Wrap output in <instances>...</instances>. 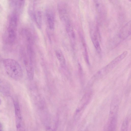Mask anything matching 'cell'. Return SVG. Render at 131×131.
I'll use <instances>...</instances> for the list:
<instances>
[{
  "instance_id": "277c9868",
  "label": "cell",
  "mask_w": 131,
  "mask_h": 131,
  "mask_svg": "<svg viewBox=\"0 0 131 131\" xmlns=\"http://www.w3.org/2000/svg\"><path fill=\"white\" fill-rule=\"evenodd\" d=\"M58 11L61 20L66 25L69 23L68 6L65 3H59L58 6Z\"/></svg>"
},
{
  "instance_id": "9c48e42d",
  "label": "cell",
  "mask_w": 131,
  "mask_h": 131,
  "mask_svg": "<svg viewBox=\"0 0 131 131\" xmlns=\"http://www.w3.org/2000/svg\"><path fill=\"white\" fill-rule=\"evenodd\" d=\"M55 53L61 66L64 68L66 66V60L62 52L60 50L58 49L56 50Z\"/></svg>"
},
{
  "instance_id": "7a4b0ae2",
  "label": "cell",
  "mask_w": 131,
  "mask_h": 131,
  "mask_svg": "<svg viewBox=\"0 0 131 131\" xmlns=\"http://www.w3.org/2000/svg\"><path fill=\"white\" fill-rule=\"evenodd\" d=\"M17 25V18L15 14H12L9 20L7 29L8 41L11 43L15 40L16 35Z\"/></svg>"
},
{
  "instance_id": "5b68a950",
  "label": "cell",
  "mask_w": 131,
  "mask_h": 131,
  "mask_svg": "<svg viewBox=\"0 0 131 131\" xmlns=\"http://www.w3.org/2000/svg\"><path fill=\"white\" fill-rule=\"evenodd\" d=\"M131 21H130L125 24L121 28L119 34V36L122 39H125L131 34Z\"/></svg>"
},
{
  "instance_id": "4fadbf2b",
  "label": "cell",
  "mask_w": 131,
  "mask_h": 131,
  "mask_svg": "<svg viewBox=\"0 0 131 131\" xmlns=\"http://www.w3.org/2000/svg\"><path fill=\"white\" fill-rule=\"evenodd\" d=\"M83 45L84 49L83 54L84 59L87 63L88 64H89V62L88 53L86 47V45L84 43Z\"/></svg>"
},
{
  "instance_id": "30bf717a",
  "label": "cell",
  "mask_w": 131,
  "mask_h": 131,
  "mask_svg": "<svg viewBox=\"0 0 131 131\" xmlns=\"http://www.w3.org/2000/svg\"><path fill=\"white\" fill-rule=\"evenodd\" d=\"M66 29L69 37L72 40H74L75 35L73 27L70 23H69L66 25Z\"/></svg>"
},
{
  "instance_id": "ba28073f",
  "label": "cell",
  "mask_w": 131,
  "mask_h": 131,
  "mask_svg": "<svg viewBox=\"0 0 131 131\" xmlns=\"http://www.w3.org/2000/svg\"><path fill=\"white\" fill-rule=\"evenodd\" d=\"M95 33V31L91 32V37L92 41L98 53H100L101 52V49L96 34Z\"/></svg>"
},
{
  "instance_id": "8992f818",
  "label": "cell",
  "mask_w": 131,
  "mask_h": 131,
  "mask_svg": "<svg viewBox=\"0 0 131 131\" xmlns=\"http://www.w3.org/2000/svg\"><path fill=\"white\" fill-rule=\"evenodd\" d=\"M46 17L49 27L51 30L53 29L54 27V19L52 12L50 10H47L46 12Z\"/></svg>"
},
{
  "instance_id": "6da1fadb",
  "label": "cell",
  "mask_w": 131,
  "mask_h": 131,
  "mask_svg": "<svg viewBox=\"0 0 131 131\" xmlns=\"http://www.w3.org/2000/svg\"><path fill=\"white\" fill-rule=\"evenodd\" d=\"M5 70L8 75L14 80L18 81L22 78L23 73L19 64L15 60L6 59L3 61Z\"/></svg>"
},
{
  "instance_id": "8fae6325",
  "label": "cell",
  "mask_w": 131,
  "mask_h": 131,
  "mask_svg": "<svg viewBox=\"0 0 131 131\" xmlns=\"http://www.w3.org/2000/svg\"><path fill=\"white\" fill-rule=\"evenodd\" d=\"M13 100L17 120L18 119L19 120L21 119V115L20 109L18 101L16 98H14Z\"/></svg>"
},
{
  "instance_id": "2e32d148",
  "label": "cell",
  "mask_w": 131,
  "mask_h": 131,
  "mask_svg": "<svg viewBox=\"0 0 131 131\" xmlns=\"http://www.w3.org/2000/svg\"><path fill=\"white\" fill-rule=\"evenodd\" d=\"M1 99H0V104H1Z\"/></svg>"
},
{
  "instance_id": "52a82bcc",
  "label": "cell",
  "mask_w": 131,
  "mask_h": 131,
  "mask_svg": "<svg viewBox=\"0 0 131 131\" xmlns=\"http://www.w3.org/2000/svg\"><path fill=\"white\" fill-rule=\"evenodd\" d=\"M10 87L5 81L0 79V92L5 95L9 93Z\"/></svg>"
},
{
  "instance_id": "5bb4252c",
  "label": "cell",
  "mask_w": 131,
  "mask_h": 131,
  "mask_svg": "<svg viewBox=\"0 0 131 131\" xmlns=\"http://www.w3.org/2000/svg\"><path fill=\"white\" fill-rule=\"evenodd\" d=\"M2 126L1 123L0 122V131H2Z\"/></svg>"
},
{
  "instance_id": "3957f363",
  "label": "cell",
  "mask_w": 131,
  "mask_h": 131,
  "mask_svg": "<svg viewBox=\"0 0 131 131\" xmlns=\"http://www.w3.org/2000/svg\"><path fill=\"white\" fill-rule=\"evenodd\" d=\"M127 54V51H124L122 54L112 60L106 66L103 68L101 71H99L98 73L99 75H100V74H101L108 73L125 58Z\"/></svg>"
},
{
  "instance_id": "7c38bea8",
  "label": "cell",
  "mask_w": 131,
  "mask_h": 131,
  "mask_svg": "<svg viewBox=\"0 0 131 131\" xmlns=\"http://www.w3.org/2000/svg\"><path fill=\"white\" fill-rule=\"evenodd\" d=\"M34 17L35 22L37 26L40 28L41 25V12L37 10L34 14Z\"/></svg>"
},
{
  "instance_id": "9a60e30c",
  "label": "cell",
  "mask_w": 131,
  "mask_h": 131,
  "mask_svg": "<svg viewBox=\"0 0 131 131\" xmlns=\"http://www.w3.org/2000/svg\"><path fill=\"white\" fill-rule=\"evenodd\" d=\"M47 131H52V130L50 129H48Z\"/></svg>"
}]
</instances>
